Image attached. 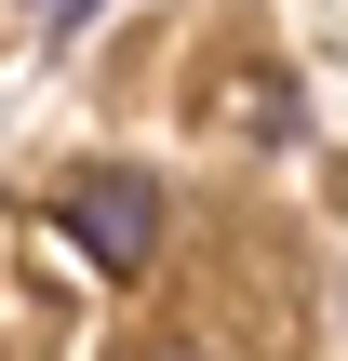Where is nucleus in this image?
Wrapping results in <instances>:
<instances>
[{
    "label": "nucleus",
    "mask_w": 348,
    "mask_h": 361,
    "mask_svg": "<svg viewBox=\"0 0 348 361\" xmlns=\"http://www.w3.org/2000/svg\"><path fill=\"white\" fill-rule=\"evenodd\" d=\"M134 361H241V348H228V335H148Z\"/></svg>",
    "instance_id": "f03ea898"
},
{
    "label": "nucleus",
    "mask_w": 348,
    "mask_h": 361,
    "mask_svg": "<svg viewBox=\"0 0 348 361\" xmlns=\"http://www.w3.org/2000/svg\"><path fill=\"white\" fill-rule=\"evenodd\" d=\"M54 228H67L107 281H148V268H161V174H148V161H80L67 201H54Z\"/></svg>",
    "instance_id": "f257e3e1"
},
{
    "label": "nucleus",
    "mask_w": 348,
    "mask_h": 361,
    "mask_svg": "<svg viewBox=\"0 0 348 361\" xmlns=\"http://www.w3.org/2000/svg\"><path fill=\"white\" fill-rule=\"evenodd\" d=\"M67 13H80V0H27V27H67Z\"/></svg>",
    "instance_id": "7ed1b4c3"
}]
</instances>
